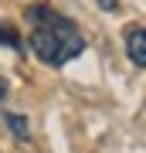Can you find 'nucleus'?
Segmentation results:
<instances>
[{"label": "nucleus", "mask_w": 146, "mask_h": 153, "mask_svg": "<svg viewBox=\"0 0 146 153\" xmlns=\"http://www.w3.org/2000/svg\"><path fill=\"white\" fill-rule=\"evenodd\" d=\"M27 17L34 21V31H31V51L38 55L44 65H54L61 68L65 61H71L75 55L85 51V38L78 34V27L68 21V17L54 14L48 4H34Z\"/></svg>", "instance_id": "1"}, {"label": "nucleus", "mask_w": 146, "mask_h": 153, "mask_svg": "<svg viewBox=\"0 0 146 153\" xmlns=\"http://www.w3.org/2000/svg\"><path fill=\"white\" fill-rule=\"evenodd\" d=\"M126 55L136 68H146V27H129L126 31Z\"/></svg>", "instance_id": "2"}, {"label": "nucleus", "mask_w": 146, "mask_h": 153, "mask_svg": "<svg viewBox=\"0 0 146 153\" xmlns=\"http://www.w3.org/2000/svg\"><path fill=\"white\" fill-rule=\"evenodd\" d=\"M7 126H10V133H14L17 140H27V136H31L27 119H24V116H17V112H7Z\"/></svg>", "instance_id": "3"}, {"label": "nucleus", "mask_w": 146, "mask_h": 153, "mask_svg": "<svg viewBox=\"0 0 146 153\" xmlns=\"http://www.w3.org/2000/svg\"><path fill=\"white\" fill-rule=\"evenodd\" d=\"M0 44H7V48L21 51V38H17V31L10 27V24H0Z\"/></svg>", "instance_id": "4"}, {"label": "nucleus", "mask_w": 146, "mask_h": 153, "mask_svg": "<svg viewBox=\"0 0 146 153\" xmlns=\"http://www.w3.org/2000/svg\"><path fill=\"white\" fill-rule=\"evenodd\" d=\"M99 7H105V10H116V0H99Z\"/></svg>", "instance_id": "5"}]
</instances>
